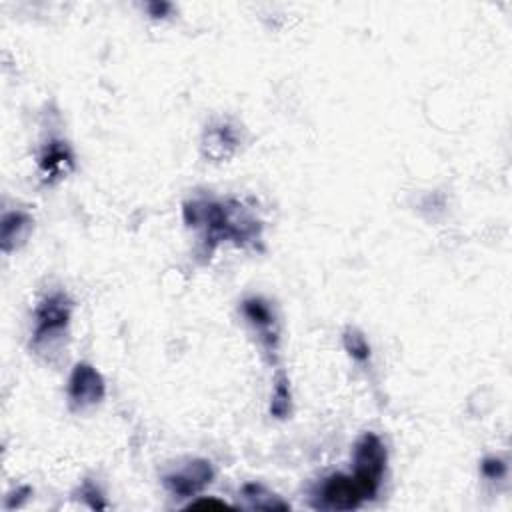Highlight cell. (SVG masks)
Returning <instances> with one entry per match:
<instances>
[{
    "label": "cell",
    "instance_id": "6da1fadb",
    "mask_svg": "<svg viewBox=\"0 0 512 512\" xmlns=\"http://www.w3.org/2000/svg\"><path fill=\"white\" fill-rule=\"evenodd\" d=\"M185 220L188 226L201 228L204 242L234 241L236 244L255 242L261 236V223L252 218L241 203H217L198 198L185 204Z\"/></svg>",
    "mask_w": 512,
    "mask_h": 512
},
{
    "label": "cell",
    "instance_id": "7a4b0ae2",
    "mask_svg": "<svg viewBox=\"0 0 512 512\" xmlns=\"http://www.w3.org/2000/svg\"><path fill=\"white\" fill-rule=\"evenodd\" d=\"M73 315V302L65 293L49 294L34 310L33 348L38 353H52L63 340Z\"/></svg>",
    "mask_w": 512,
    "mask_h": 512
},
{
    "label": "cell",
    "instance_id": "3957f363",
    "mask_svg": "<svg viewBox=\"0 0 512 512\" xmlns=\"http://www.w3.org/2000/svg\"><path fill=\"white\" fill-rule=\"evenodd\" d=\"M355 478L358 480V485L363 486V491L369 496V501H372L377 496L382 477H385L386 470V447L382 445V440L377 434L366 432L361 439L356 440L355 445Z\"/></svg>",
    "mask_w": 512,
    "mask_h": 512
},
{
    "label": "cell",
    "instance_id": "277c9868",
    "mask_svg": "<svg viewBox=\"0 0 512 512\" xmlns=\"http://www.w3.org/2000/svg\"><path fill=\"white\" fill-rule=\"evenodd\" d=\"M106 394L103 374L93 364L80 363L74 366L68 380V401L74 410H87L101 402Z\"/></svg>",
    "mask_w": 512,
    "mask_h": 512
},
{
    "label": "cell",
    "instance_id": "5b68a950",
    "mask_svg": "<svg viewBox=\"0 0 512 512\" xmlns=\"http://www.w3.org/2000/svg\"><path fill=\"white\" fill-rule=\"evenodd\" d=\"M320 508L328 510H355L363 502L369 501V496L358 485L355 475H332L328 477L323 486H320Z\"/></svg>",
    "mask_w": 512,
    "mask_h": 512
},
{
    "label": "cell",
    "instance_id": "8992f818",
    "mask_svg": "<svg viewBox=\"0 0 512 512\" xmlns=\"http://www.w3.org/2000/svg\"><path fill=\"white\" fill-rule=\"evenodd\" d=\"M212 478H215V470L210 462L190 461L182 469L168 472L163 485L174 499H193L212 483Z\"/></svg>",
    "mask_w": 512,
    "mask_h": 512
},
{
    "label": "cell",
    "instance_id": "52a82bcc",
    "mask_svg": "<svg viewBox=\"0 0 512 512\" xmlns=\"http://www.w3.org/2000/svg\"><path fill=\"white\" fill-rule=\"evenodd\" d=\"M242 315L247 317L248 323L256 328L258 334H261L266 350H269V353L277 350L279 328L271 304L258 296H250L242 302Z\"/></svg>",
    "mask_w": 512,
    "mask_h": 512
},
{
    "label": "cell",
    "instance_id": "ba28073f",
    "mask_svg": "<svg viewBox=\"0 0 512 512\" xmlns=\"http://www.w3.org/2000/svg\"><path fill=\"white\" fill-rule=\"evenodd\" d=\"M74 164L73 152L68 149V144L63 141H50L47 147H44L41 155V168L44 179H60L63 174L71 171Z\"/></svg>",
    "mask_w": 512,
    "mask_h": 512
},
{
    "label": "cell",
    "instance_id": "9c48e42d",
    "mask_svg": "<svg viewBox=\"0 0 512 512\" xmlns=\"http://www.w3.org/2000/svg\"><path fill=\"white\" fill-rule=\"evenodd\" d=\"M33 231V218L27 212L14 210L6 212L3 217V250L11 252L17 248L20 242L27 241V236Z\"/></svg>",
    "mask_w": 512,
    "mask_h": 512
},
{
    "label": "cell",
    "instance_id": "30bf717a",
    "mask_svg": "<svg viewBox=\"0 0 512 512\" xmlns=\"http://www.w3.org/2000/svg\"><path fill=\"white\" fill-rule=\"evenodd\" d=\"M244 499L250 502L252 508H261V510H290L287 502H282L277 494H272L266 491L261 485H247L242 488Z\"/></svg>",
    "mask_w": 512,
    "mask_h": 512
},
{
    "label": "cell",
    "instance_id": "8fae6325",
    "mask_svg": "<svg viewBox=\"0 0 512 512\" xmlns=\"http://www.w3.org/2000/svg\"><path fill=\"white\" fill-rule=\"evenodd\" d=\"M271 412H272V416H277V418H287L290 412V386H288V378L285 377V374H279V378H277Z\"/></svg>",
    "mask_w": 512,
    "mask_h": 512
},
{
    "label": "cell",
    "instance_id": "7c38bea8",
    "mask_svg": "<svg viewBox=\"0 0 512 512\" xmlns=\"http://www.w3.org/2000/svg\"><path fill=\"white\" fill-rule=\"evenodd\" d=\"M345 348L348 350V355L358 363H366L371 358V347L366 342L364 336L355 331V328H348L345 334Z\"/></svg>",
    "mask_w": 512,
    "mask_h": 512
},
{
    "label": "cell",
    "instance_id": "4fadbf2b",
    "mask_svg": "<svg viewBox=\"0 0 512 512\" xmlns=\"http://www.w3.org/2000/svg\"><path fill=\"white\" fill-rule=\"evenodd\" d=\"M483 475L491 480H501L507 477V464L501 458L488 456L483 461Z\"/></svg>",
    "mask_w": 512,
    "mask_h": 512
},
{
    "label": "cell",
    "instance_id": "5bb4252c",
    "mask_svg": "<svg viewBox=\"0 0 512 512\" xmlns=\"http://www.w3.org/2000/svg\"><path fill=\"white\" fill-rule=\"evenodd\" d=\"M80 494H82V499L90 504V508H106V504L101 502V493L96 491V486L84 485Z\"/></svg>",
    "mask_w": 512,
    "mask_h": 512
},
{
    "label": "cell",
    "instance_id": "9a60e30c",
    "mask_svg": "<svg viewBox=\"0 0 512 512\" xmlns=\"http://www.w3.org/2000/svg\"><path fill=\"white\" fill-rule=\"evenodd\" d=\"M188 508H218V510H223V508H231V507H228L226 502L217 501V499H201L196 502H190Z\"/></svg>",
    "mask_w": 512,
    "mask_h": 512
},
{
    "label": "cell",
    "instance_id": "2e32d148",
    "mask_svg": "<svg viewBox=\"0 0 512 512\" xmlns=\"http://www.w3.org/2000/svg\"><path fill=\"white\" fill-rule=\"evenodd\" d=\"M149 11L152 12V17H164V14L171 11V4L155 3V4H149Z\"/></svg>",
    "mask_w": 512,
    "mask_h": 512
}]
</instances>
